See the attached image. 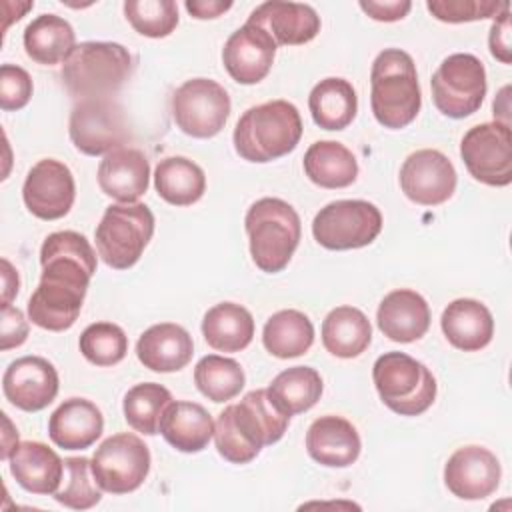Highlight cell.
Segmentation results:
<instances>
[{"instance_id": "obj_1", "label": "cell", "mask_w": 512, "mask_h": 512, "mask_svg": "<svg viewBox=\"0 0 512 512\" xmlns=\"http://www.w3.org/2000/svg\"><path fill=\"white\" fill-rule=\"evenodd\" d=\"M40 264L42 276L28 300V318L50 332L68 330L96 272V252L84 234L62 230L42 242Z\"/></svg>"}, {"instance_id": "obj_2", "label": "cell", "mask_w": 512, "mask_h": 512, "mask_svg": "<svg viewBox=\"0 0 512 512\" xmlns=\"http://www.w3.org/2000/svg\"><path fill=\"white\" fill-rule=\"evenodd\" d=\"M288 422L290 416L274 404L268 390H252L218 414L214 424L216 450L232 464H248L262 446L284 436Z\"/></svg>"}, {"instance_id": "obj_3", "label": "cell", "mask_w": 512, "mask_h": 512, "mask_svg": "<svg viewBox=\"0 0 512 512\" xmlns=\"http://www.w3.org/2000/svg\"><path fill=\"white\" fill-rule=\"evenodd\" d=\"M370 106L384 128L400 130L420 112L422 94L414 60L400 48L382 50L370 70Z\"/></svg>"}, {"instance_id": "obj_4", "label": "cell", "mask_w": 512, "mask_h": 512, "mask_svg": "<svg viewBox=\"0 0 512 512\" xmlns=\"http://www.w3.org/2000/svg\"><path fill=\"white\" fill-rule=\"evenodd\" d=\"M302 136V118L294 104L270 100L248 108L234 128V148L248 162H272L290 154Z\"/></svg>"}, {"instance_id": "obj_5", "label": "cell", "mask_w": 512, "mask_h": 512, "mask_svg": "<svg viewBox=\"0 0 512 512\" xmlns=\"http://www.w3.org/2000/svg\"><path fill=\"white\" fill-rule=\"evenodd\" d=\"M134 60L118 42H80L62 64L60 78L70 96L110 98L132 74Z\"/></svg>"}, {"instance_id": "obj_6", "label": "cell", "mask_w": 512, "mask_h": 512, "mask_svg": "<svg viewBox=\"0 0 512 512\" xmlns=\"http://www.w3.org/2000/svg\"><path fill=\"white\" fill-rule=\"evenodd\" d=\"M254 264L268 274L288 266L302 236L298 212L282 198L256 200L244 218Z\"/></svg>"}, {"instance_id": "obj_7", "label": "cell", "mask_w": 512, "mask_h": 512, "mask_svg": "<svg viewBox=\"0 0 512 512\" xmlns=\"http://www.w3.org/2000/svg\"><path fill=\"white\" fill-rule=\"evenodd\" d=\"M372 380L380 400L400 416H418L426 412L436 398L434 374L404 352L378 356L372 368Z\"/></svg>"}, {"instance_id": "obj_8", "label": "cell", "mask_w": 512, "mask_h": 512, "mask_svg": "<svg viewBox=\"0 0 512 512\" xmlns=\"http://www.w3.org/2000/svg\"><path fill=\"white\" fill-rule=\"evenodd\" d=\"M152 234L154 214L146 204H112L94 232L98 256L114 270H128L140 260Z\"/></svg>"}, {"instance_id": "obj_9", "label": "cell", "mask_w": 512, "mask_h": 512, "mask_svg": "<svg viewBox=\"0 0 512 512\" xmlns=\"http://www.w3.org/2000/svg\"><path fill=\"white\" fill-rule=\"evenodd\" d=\"M434 106L448 118L474 114L486 96V70L474 54L458 52L440 62L430 80Z\"/></svg>"}, {"instance_id": "obj_10", "label": "cell", "mask_w": 512, "mask_h": 512, "mask_svg": "<svg viewBox=\"0 0 512 512\" xmlns=\"http://www.w3.org/2000/svg\"><path fill=\"white\" fill-rule=\"evenodd\" d=\"M382 230L380 210L366 200H334L312 220L314 240L328 250L364 248Z\"/></svg>"}, {"instance_id": "obj_11", "label": "cell", "mask_w": 512, "mask_h": 512, "mask_svg": "<svg viewBox=\"0 0 512 512\" xmlns=\"http://www.w3.org/2000/svg\"><path fill=\"white\" fill-rule=\"evenodd\" d=\"M70 140L86 156L110 154L130 140V128L124 108L112 98L80 100L68 122Z\"/></svg>"}, {"instance_id": "obj_12", "label": "cell", "mask_w": 512, "mask_h": 512, "mask_svg": "<svg viewBox=\"0 0 512 512\" xmlns=\"http://www.w3.org/2000/svg\"><path fill=\"white\" fill-rule=\"evenodd\" d=\"M230 96L210 78H192L180 84L172 96V118L192 138L216 136L230 116Z\"/></svg>"}, {"instance_id": "obj_13", "label": "cell", "mask_w": 512, "mask_h": 512, "mask_svg": "<svg viewBox=\"0 0 512 512\" xmlns=\"http://www.w3.org/2000/svg\"><path fill=\"white\" fill-rule=\"evenodd\" d=\"M150 472L148 446L130 432L106 438L92 456V474L108 494H128L140 488Z\"/></svg>"}, {"instance_id": "obj_14", "label": "cell", "mask_w": 512, "mask_h": 512, "mask_svg": "<svg viewBox=\"0 0 512 512\" xmlns=\"http://www.w3.org/2000/svg\"><path fill=\"white\" fill-rule=\"evenodd\" d=\"M460 156L470 176L488 186L512 182V132L498 120L470 128L460 142Z\"/></svg>"}, {"instance_id": "obj_15", "label": "cell", "mask_w": 512, "mask_h": 512, "mask_svg": "<svg viewBox=\"0 0 512 512\" xmlns=\"http://www.w3.org/2000/svg\"><path fill=\"white\" fill-rule=\"evenodd\" d=\"M22 198L28 212L40 220L66 216L76 198V184L70 168L54 158L36 162L26 174Z\"/></svg>"}, {"instance_id": "obj_16", "label": "cell", "mask_w": 512, "mask_h": 512, "mask_svg": "<svg viewBox=\"0 0 512 512\" xmlns=\"http://www.w3.org/2000/svg\"><path fill=\"white\" fill-rule=\"evenodd\" d=\"M454 164L440 150L412 152L400 168V188L408 200L420 206H438L456 190Z\"/></svg>"}, {"instance_id": "obj_17", "label": "cell", "mask_w": 512, "mask_h": 512, "mask_svg": "<svg viewBox=\"0 0 512 512\" xmlns=\"http://www.w3.org/2000/svg\"><path fill=\"white\" fill-rule=\"evenodd\" d=\"M58 372L42 356H22L8 364L2 376V392L6 400L24 410H44L58 394Z\"/></svg>"}, {"instance_id": "obj_18", "label": "cell", "mask_w": 512, "mask_h": 512, "mask_svg": "<svg viewBox=\"0 0 512 512\" xmlns=\"http://www.w3.org/2000/svg\"><path fill=\"white\" fill-rule=\"evenodd\" d=\"M502 468L488 448L464 446L458 448L444 466L446 488L462 500H482L496 492Z\"/></svg>"}, {"instance_id": "obj_19", "label": "cell", "mask_w": 512, "mask_h": 512, "mask_svg": "<svg viewBox=\"0 0 512 512\" xmlns=\"http://www.w3.org/2000/svg\"><path fill=\"white\" fill-rule=\"evenodd\" d=\"M276 44L266 30L246 22L230 34L222 48V64L238 84H258L272 68Z\"/></svg>"}, {"instance_id": "obj_20", "label": "cell", "mask_w": 512, "mask_h": 512, "mask_svg": "<svg viewBox=\"0 0 512 512\" xmlns=\"http://www.w3.org/2000/svg\"><path fill=\"white\" fill-rule=\"evenodd\" d=\"M248 22L266 30L276 46H300L320 32V16L300 2H264L250 12Z\"/></svg>"}, {"instance_id": "obj_21", "label": "cell", "mask_w": 512, "mask_h": 512, "mask_svg": "<svg viewBox=\"0 0 512 512\" xmlns=\"http://www.w3.org/2000/svg\"><path fill=\"white\" fill-rule=\"evenodd\" d=\"M306 450L312 460L328 468H346L360 456L358 430L342 416H320L306 432Z\"/></svg>"}, {"instance_id": "obj_22", "label": "cell", "mask_w": 512, "mask_h": 512, "mask_svg": "<svg viewBox=\"0 0 512 512\" xmlns=\"http://www.w3.org/2000/svg\"><path fill=\"white\" fill-rule=\"evenodd\" d=\"M150 184V162L138 148H118L98 166L100 190L120 204L136 202Z\"/></svg>"}, {"instance_id": "obj_23", "label": "cell", "mask_w": 512, "mask_h": 512, "mask_svg": "<svg viewBox=\"0 0 512 512\" xmlns=\"http://www.w3.org/2000/svg\"><path fill=\"white\" fill-rule=\"evenodd\" d=\"M378 328L394 342L420 340L430 328V308L416 290L398 288L388 292L376 312Z\"/></svg>"}, {"instance_id": "obj_24", "label": "cell", "mask_w": 512, "mask_h": 512, "mask_svg": "<svg viewBox=\"0 0 512 512\" xmlns=\"http://www.w3.org/2000/svg\"><path fill=\"white\" fill-rule=\"evenodd\" d=\"M104 430L100 408L86 398L64 400L48 420L50 440L64 450H84L92 446Z\"/></svg>"}, {"instance_id": "obj_25", "label": "cell", "mask_w": 512, "mask_h": 512, "mask_svg": "<svg viewBox=\"0 0 512 512\" xmlns=\"http://www.w3.org/2000/svg\"><path fill=\"white\" fill-rule=\"evenodd\" d=\"M192 354V336L174 322L150 326L136 342L138 360L152 372H178L192 360Z\"/></svg>"}, {"instance_id": "obj_26", "label": "cell", "mask_w": 512, "mask_h": 512, "mask_svg": "<svg viewBox=\"0 0 512 512\" xmlns=\"http://www.w3.org/2000/svg\"><path fill=\"white\" fill-rule=\"evenodd\" d=\"M8 462L14 480L32 494H54L64 476L62 458L42 442H18Z\"/></svg>"}, {"instance_id": "obj_27", "label": "cell", "mask_w": 512, "mask_h": 512, "mask_svg": "<svg viewBox=\"0 0 512 512\" xmlns=\"http://www.w3.org/2000/svg\"><path fill=\"white\" fill-rule=\"evenodd\" d=\"M440 326L446 340L462 352L482 350L494 336L490 310L474 298L452 300L442 312Z\"/></svg>"}, {"instance_id": "obj_28", "label": "cell", "mask_w": 512, "mask_h": 512, "mask_svg": "<svg viewBox=\"0 0 512 512\" xmlns=\"http://www.w3.org/2000/svg\"><path fill=\"white\" fill-rule=\"evenodd\" d=\"M158 432L180 452H200L214 436V420L208 410L196 402H170L160 418Z\"/></svg>"}, {"instance_id": "obj_29", "label": "cell", "mask_w": 512, "mask_h": 512, "mask_svg": "<svg viewBox=\"0 0 512 512\" xmlns=\"http://www.w3.org/2000/svg\"><path fill=\"white\" fill-rule=\"evenodd\" d=\"M302 164L310 182L328 190L346 188L358 176L354 154L336 140H318L310 144Z\"/></svg>"}, {"instance_id": "obj_30", "label": "cell", "mask_w": 512, "mask_h": 512, "mask_svg": "<svg viewBox=\"0 0 512 512\" xmlns=\"http://www.w3.org/2000/svg\"><path fill=\"white\" fill-rule=\"evenodd\" d=\"M24 50L38 64L52 66L66 62L76 48V34L68 20L56 14L34 18L24 30Z\"/></svg>"}, {"instance_id": "obj_31", "label": "cell", "mask_w": 512, "mask_h": 512, "mask_svg": "<svg viewBox=\"0 0 512 512\" xmlns=\"http://www.w3.org/2000/svg\"><path fill=\"white\" fill-rule=\"evenodd\" d=\"M202 334L218 352H240L252 342L254 318L236 302H220L204 314Z\"/></svg>"}, {"instance_id": "obj_32", "label": "cell", "mask_w": 512, "mask_h": 512, "mask_svg": "<svg viewBox=\"0 0 512 512\" xmlns=\"http://www.w3.org/2000/svg\"><path fill=\"white\" fill-rule=\"evenodd\" d=\"M372 340L366 314L354 306H338L322 322V344L336 358L360 356Z\"/></svg>"}, {"instance_id": "obj_33", "label": "cell", "mask_w": 512, "mask_h": 512, "mask_svg": "<svg viewBox=\"0 0 512 512\" xmlns=\"http://www.w3.org/2000/svg\"><path fill=\"white\" fill-rule=\"evenodd\" d=\"M308 108L316 126L324 130H344L356 118L358 96L348 80L332 76L312 88Z\"/></svg>"}, {"instance_id": "obj_34", "label": "cell", "mask_w": 512, "mask_h": 512, "mask_svg": "<svg viewBox=\"0 0 512 512\" xmlns=\"http://www.w3.org/2000/svg\"><path fill=\"white\" fill-rule=\"evenodd\" d=\"M154 186L158 196L168 204L190 206L204 196L206 176L196 162L184 156H170L158 162Z\"/></svg>"}, {"instance_id": "obj_35", "label": "cell", "mask_w": 512, "mask_h": 512, "mask_svg": "<svg viewBox=\"0 0 512 512\" xmlns=\"http://www.w3.org/2000/svg\"><path fill=\"white\" fill-rule=\"evenodd\" d=\"M314 342L312 320L300 310H280L272 314L262 330L264 348L276 358H296L310 350Z\"/></svg>"}, {"instance_id": "obj_36", "label": "cell", "mask_w": 512, "mask_h": 512, "mask_svg": "<svg viewBox=\"0 0 512 512\" xmlns=\"http://www.w3.org/2000/svg\"><path fill=\"white\" fill-rule=\"evenodd\" d=\"M274 404L288 416L310 410L322 396V378L310 366L282 370L266 388Z\"/></svg>"}, {"instance_id": "obj_37", "label": "cell", "mask_w": 512, "mask_h": 512, "mask_svg": "<svg viewBox=\"0 0 512 512\" xmlns=\"http://www.w3.org/2000/svg\"><path fill=\"white\" fill-rule=\"evenodd\" d=\"M196 388L212 402H228L240 394L244 388L246 376L242 366L218 354H208L200 358L194 368Z\"/></svg>"}, {"instance_id": "obj_38", "label": "cell", "mask_w": 512, "mask_h": 512, "mask_svg": "<svg viewBox=\"0 0 512 512\" xmlns=\"http://www.w3.org/2000/svg\"><path fill=\"white\" fill-rule=\"evenodd\" d=\"M172 402V394L168 388L156 382H142L132 386L124 396V420L136 432L146 436L158 434L160 418L166 406Z\"/></svg>"}, {"instance_id": "obj_39", "label": "cell", "mask_w": 512, "mask_h": 512, "mask_svg": "<svg viewBox=\"0 0 512 512\" xmlns=\"http://www.w3.org/2000/svg\"><path fill=\"white\" fill-rule=\"evenodd\" d=\"M62 486L54 492V500L72 510H88L102 498L100 486L92 474V460L74 456L64 460Z\"/></svg>"}, {"instance_id": "obj_40", "label": "cell", "mask_w": 512, "mask_h": 512, "mask_svg": "<svg viewBox=\"0 0 512 512\" xmlns=\"http://www.w3.org/2000/svg\"><path fill=\"white\" fill-rule=\"evenodd\" d=\"M80 352L94 366H114L128 352V336L118 324L94 322L80 334Z\"/></svg>"}, {"instance_id": "obj_41", "label": "cell", "mask_w": 512, "mask_h": 512, "mask_svg": "<svg viewBox=\"0 0 512 512\" xmlns=\"http://www.w3.org/2000/svg\"><path fill=\"white\" fill-rule=\"evenodd\" d=\"M124 16L138 34L148 38H166L178 26V6L172 0H126Z\"/></svg>"}, {"instance_id": "obj_42", "label": "cell", "mask_w": 512, "mask_h": 512, "mask_svg": "<svg viewBox=\"0 0 512 512\" xmlns=\"http://www.w3.org/2000/svg\"><path fill=\"white\" fill-rule=\"evenodd\" d=\"M426 8L440 22L460 24V22L496 18L502 10L510 6L508 2H496V0H430L426 2Z\"/></svg>"}, {"instance_id": "obj_43", "label": "cell", "mask_w": 512, "mask_h": 512, "mask_svg": "<svg viewBox=\"0 0 512 512\" xmlns=\"http://www.w3.org/2000/svg\"><path fill=\"white\" fill-rule=\"evenodd\" d=\"M32 78L30 74L14 64H2L0 68V108L4 112H14L24 108L32 98Z\"/></svg>"}, {"instance_id": "obj_44", "label": "cell", "mask_w": 512, "mask_h": 512, "mask_svg": "<svg viewBox=\"0 0 512 512\" xmlns=\"http://www.w3.org/2000/svg\"><path fill=\"white\" fill-rule=\"evenodd\" d=\"M28 336V322L24 314L14 306H2V328H0V348L6 352L24 344Z\"/></svg>"}, {"instance_id": "obj_45", "label": "cell", "mask_w": 512, "mask_h": 512, "mask_svg": "<svg viewBox=\"0 0 512 512\" xmlns=\"http://www.w3.org/2000/svg\"><path fill=\"white\" fill-rule=\"evenodd\" d=\"M488 46H490V54L496 60H500L502 64H510L512 56H510V12H508V8L502 10L496 16V20L492 22Z\"/></svg>"}, {"instance_id": "obj_46", "label": "cell", "mask_w": 512, "mask_h": 512, "mask_svg": "<svg viewBox=\"0 0 512 512\" xmlns=\"http://www.w3.org/2000/svg\"><path fill=\"white\" fill-rule=\"evenodd\" d=\"M360 8L378 22H396L410 12L412 4L408 0H360Z\"/></svg>"}, {"instance_id": "obj_47", "label": "cell", "mask_w": 512, "mask_h": 512, "mask_svg": "<svg viewBox=\"0 0 512 512\" xmlns=\"http://www.w3.org/2000/svg\"><path fill=\"white\" fill-rule=\"evenodd\" d=\"M186 10L198 18V20H208V18H218L222 16L226 10L232 8V2H222V0H188Z\"/></svg>"}, {"instance_id": "obj_48", "label": "cell", "mask_w": 512, "mask_h": 512, "mask_svg": "<svg viewBox=\"0 0 512 512\" xmlns=\"http://www.w3.org/2000/svg\"><path fill=\"white\" fill-rule=\"evenodd\" d=\"M18 272L8 260H2V306H10L12 298L18 294Z\"/></svg>"}]
</instances>
